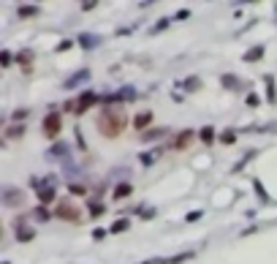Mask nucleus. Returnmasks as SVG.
Wrapping results in <instances>:
<instances>
[{"instance_id": "nucleus-18", "label": "nucleus", "mask_w": 277, "mask_h": 264, "mask_svg": "<svg viewBox=\"0 0 277 264\" xmlns=\"http://www.w3.org/2000/svg\"><path fill=\"white\" fill-rule=\"evenodd\" d=\"M114 95H117V104H123V101H131V98H134L136 90H134V88H123L120 93H114Z\"/></svg>"}, {"instance_id": "nucleus-1", "label": "nucleus", "mask_w": 277, "mask_h": 264, "mask_svg": "<svg viewBox=\"0 0 277 264\" xmlns=\"http://www.w3.org/2000/svg\"><path fill=\"white\" fill-rule=\"evenodd\" d=\"M95 128H98V134L106 136V139H117V136L123 134L125 128H128V117H125L123 109L109 106V109H103V112L98 114Z\"/></svg>"}, {"instance_id": "nucleus-30", "label": "nucleus", "mask_w": 277, "mask_h": 264, "mask_svg": "<svg viewBox=\"0 0 277 264\" xmlns=\"http://www.w3.org/2000/svg\"><path fill=\"white\" fill-rule=\"evenodd\" d=\"M258 104H261V98H258L256 93H250V95H247V106H258Z\"/></svg>"}, {"instance_id": "nucleus-23", "label": "nucleus", "mask_w": 277, "mask_h": 264, "mask_svg": "<svg viewBox=\"0 0 277 264\" xmlns=\"http://www.w3.org/2000/svg\"><path fill=\"white\" fill-rule=\"evenodd\" d=\"M138 161H141L144 166H152V161H155V153H141V156H138Z\"/></svg>"}, {"instance_id": "nucleus-9", "label": "nucleus", "mask_w": 277, "mask_h": 264, "mask_svg": "<svg viewBox=\"0 0 277 264\" xmlns=\"http://www.w3.org/2000/svg\"><path fill=\"white\" fill-rule=\"evenodd\" d=\"M131 193H134V185H131V182H120V185L114 188L112 196H114V199H128Z\"/></svg>"}, {"instance_id": "nucleus-12", "label": "nucleus", "mask_w": 277, "mask_h": 264, "mask_svg": "<svg viewBox=\"0 0 277 264\" xmlns=\"http://www.w3.org/2000/svg\"><path fill=\"white\" fill-rule=\"evenodd\" d=\"M261 57H264V44H258V47H250V49L245 52V60H247V63H256V60H261Z\"/></svg>"}, {"instance_id": "nucleus-19", "label": "nucleus", "mask_w": 277, "mask_h": 264, "mask_svg": "<svg viewBox=\"0 0 277 264\" xmlns=\"http://www.w3.org/2000/svg\"><path fill=\"white\" fill-rule=\"evenodd\" d=\"M264 79H267V95H269V101H272V104H275V101H277V90H275V77H264Z\"/></svg>"}, {"instance_id": "nucleus-20", "label": "nucleus", "mask_w": 277, "mask_h": 264, "mask_svg": "<svg viewBox=\"0 0 277 264\" xmlns=\"http://www.w3.org/2000/svg\"><path fill=\"white\" fill-rule=\"evenodd\" d=\"M19 63H25V68L33 63V52H30V49H25V52H19Z\"/></svg>"}, {"instance_id": "nucleus-6", "label": "nucleus", "mask_w": 277, "mask_h": 264, "mask_svg": "<svg viewBox=\"0 0 277 264\" xmlns=\"http://www.w3.org/2000/svg\"><path fill=\"white\" fill-rule=\"evenodd\" d=\"M3 202L8 204V207H19V204H25V193L14 191V188H5V191H3Z\"/></svg>"}, {"instance_id": "nucleus-33", "label": "nucleus", "mask_w": 277, "mask_h": 264, "mask_svg": "<svg viewBox=\"0 0 277 264\" xmlns=\"http://www.w3.org/2000/svg\"><path fill=\"white\" fill-rule=\"evenodd\" d=\"M68 47H71V41H60V44H57V52H66Z\"/></svg>"}, {"instance_id": "nucleus-26", "label": "nucleus", "mask_w": 277, "mask_h": 264, "mask_svg": "<svg viewBox=\"0 0 277 264\" xmlns=\"http://www.w3.org/2000/svg\"><path fill=\"white\" fill-rule=\"evenodd\" d=\"M234 139H236V134H234V131H226V134L220 136V142H223V145H234Z\"/></svg>"}, {"instance_id": "nucleus-21", "label": "nucleus", "mask_w": 277, "mask_h": 264, "mask_svg": "<svg viewBox=\"0 0 277 264\" xmlns=\"http://www.w3.org/2000/svg\"><path fill=\"white\" fill-rule=\"evenodd\" d=\"M201 88V82H199V77H190L188 82H185V90H199Z\"/></svg>"}, {"instance_id": "nucleus-5", "label": "nucleus", "mask_w": 277, "mask_h": 264, "mask_svg": "<svg viewBox=\"0 0 277 264\" xmlns=\"http://www.w3.org/2000/svg\"><path fill=\"white\" fill-rule=\"evenodd\" d=\"M25 134H27V125L25 123H8L3 128V139L5 142H16V139H22Z\"/></svg>"}, {"instance_id": "nucleus-17", "label": "nucleus", "mask_w": 277, "mask_h": 264, "mask_svg": "<svg viewBox=\"0 0 277 264\" xmlns=\"http://www.w3.org/2000/svg\"><path fill=\"white\" fill-rule=\"evenodd\" d=\"M163 134H166V128H152V131H144L141 139H144V142H152V139H160Z\"/></svg>"}, {"instance_id": "nucleus-25", "label": "nucleus", "mask_w": 277, "mask_h": 264, "mask_svg": "<svg viewBox=\"0 0 277 264\" xmlns=\"http://www.w3.org/2000/svg\"><path fill=\"white\" fill-rule=\"evenodd\" d=\"M79 44H82L84 49H90V47H95V44H98V38H87V36H82V38H79Z\"/></svg>"}, {"instance_id": "nucleus-27", "label": "nucleus", "mask_w": 277, "mask_h": 264, "mask_svg": "<svg viewBox=\"0 0 277 264\" xmlns=\"http://www.w3.org/2000/svg\"><path fill=\"white\" fill-rule=\"evenodd\" d=\"M11 117H14V123H22V120L27 117V109H16V112L11 114Z\"/></svg>"}, {"instance_id": "nucleus-16", "label": "nucleus", "mask_w": 277, "mask_h": 264, "mask_svg": "<svg viewBox=\"0 0 277 264\" xmlns=\"http://www.w3.org/2000/svg\"><path fill=\"white\" fill-rule=\"evenodd\" d=\"M38 11H41L38 5H19V16H22V19H30V16H36Z\"/></svg>"}, {"instance_id": "nucleus-28", "label": "nucleus", "mask_w": 277, "mask_h": 264, "mask_svg": "<svg viewBox=\"0 0 277 264\" xmlns=\"http://www.w3.org/2000/svg\"><path fill=\"white\" fill-rule=\"evenodd\" d=\"M49 156H68V147L57 145V147H52V150H49Z\"/></svg>"}, {"instance_id": "nucleus-36", "label": "nucleus", "mask_w": 277, "mask_h": 264, "mask_svg": "<svg viewBox=\"0 0 277 264\" xmlns=\"http://www.w3.org/2000/svg\"><path fill=\"white\" fill-rule=\"evenodd\" d=\"M199 218H201L199 210H196V212H188V221H199Z\"/></svg>"}, {"instance_id": "nucleus-8", "label": "nucleus", "mask_w": 277, "mask_h": 264, "mask_svg": "<svg viewBox=\"0 0 277 264\" xmlns=\"http://www.w3.org/2000/svg\"><path fill=\"white\" fill-rule=\"evenodd\" d=\"M152 112H149V109H144V112H138L136 114V117H134V128H138V131H144V128H147V125L149 123H152Z\"/></svg>"}, {"instance_id": "nucleus-32", "label": "nucleus", "mask_w": 277, "mask_h": 264, "mask_svg": "<svg viewBox=\"0 0 277 264\" xmlns=\"http://www.w3.org/2000/svg\"><path fill=\"white\" fill-rule=\"evenodd\" d=\"M223 85H226V88H236V82H234V77H231V74L223 77Z\"/></svg>"}, {"instance_id": "nucleus-22", "label": "nucleus", "mask_w": 277, "mask_h": 264, "mask_svg": "<svg viewBox=\"0 0 277 264\" xmlns=\"http://www.w3.org/2000/svg\"><path fill=\"white\" fill-rule=\"evenodd\" d=\"M11 60H14V55H11L8 49H3V52H0V63H3V68L11 66Z\"/></svg>"}, {"instance_id": "nucleus-15", "label": "nucleus", "mask_w": 277, "mask_h": 264, "mask_svg": "<svg viewBox=\"0 0 277 264\" xmlns=\"http://www.w3.org/2000/svg\"><path fill=\"white\" fill-rule=\"evenodd\" d=\"M128 229H131V221H128V218H120L109 232H112V234H123V232H128Z\"/></svg>"}, {"instance_id": "nucleus-11", "label": "nucleus", "mask_w": 277, "mask_h": 264, "mask_svg": "<svg viewBox=\"0 0 277 264\" xmlns=\"http://www.w3.org/2000/svg\"><path fill=\"white\" fill-rule=\"evenodd\" d=\"M38 199H41V204L46 207V204L55 199V188H52V185H41V188H38Z\"/></svg>"}, {"instance_id": "nucleus-29", "label": "nucleus", "mask_w": 277, "mask_h": 264, "mask_svg": "<svg viewBox=\"0 0 277 264\" xmlns=\"http://www.w3.org/2000/svg\"><path fill=\"white\" fill-rule=\"evenodd\" d=\"M90 215H92V218L103 215V204H92V207H90Z\"/></svg>"}, {"instance_id": "nucleus-10", "label": "nucleus", "mask_w": 277, "mask_h": 264, "mask_svg": "<svg viewBox=\"0 0 277 264\" xmlns=\"http://www.w3.org/2000/svg\"><path fill=\"white\" fill-rule=\"evenodd\" d=\"M199 139L204 142V145H215V128H212V125H204V128L199 131Z\"/></svg>"}, {"instance_id": "nucleus-3", "label": "nucleus", "mask_w": 277, "mask_h": 264, "mask_svg": "<svg viewBox=\"0 0 277 264\" xmlns=\"http://www.w3.org/2000/svg\"><path fill=\"white\" fill-rule=\"evenodd\" d=\"M60 128H63V117H60L57 112H52V114H46V117H44L41 131H44L46 139H55V136L60 134Z\"/></svg>"}, {"instance_id": "nucleus-2", "label": "nucleus", "mask_w": 277, "mask_h": 264, "mask_svg": "<svg viewBox=\"0 0 277 264\" xmlns=\"http://www.w3.org/2000/svg\"><path fill=\"white\" fill-rule=\"evenodd\" d=\"M55 218L76 223L79 218H82V210H79V204L71 202V199H60V202H57V207H55Z\"/></svg>"}, {"instance_id": "nucleus-14", "label": "nucleus", "mask_w": 277, "mask_h": 264, "mask_svg": "<svg viewBox=\"0 0 277 264\" xmlns=\"http://www.w3.org/2000/svg\"><path fill=\"white\" fill-rule=\"evenodd\" d=\"M33 237H36V232H33V229H22V226H16V240H19V243H30Z\"/></svg>"}, {"instance_id": "nucleus-35", "label": "nucleus", "mask_w": 277, "mask_h": 264, "mask_svg": "<svg viewBox=\"0 0 277 264\" xmlns=\"http://www.w3.org/2000/svg\"><path fill=\"white\" fill-rule=\"evenodd\" d=\"M106 232H109V229H95V240H103V237H106Z\"/></svg>"}, {"instance_id": "nucleus-4", "label": "nucleus", "mask_w": 277, "mask_h": 264, "mask_svg": "<svg viewBox=\"0 0 277 264\" xmlns=\"http://www.w3.org/2000/svg\"><path fill=\"white\" fill-rule=\"evenodd\" d=\"M193 139H196V134H193L190 128H185V131H180V134H177L166 147H169V150H177V153H180V150H188V145H190Z\"/></svg>"}, {"instance_id": "nucleus-13", "label": "nucleus", "mask_w": 277, "mask_h": 264, "mask_svg": "<svg viewBox=\"0 0 277 264\" xmlns=\"http://www.w3.org/2000/svg\"><path fill=\"white\" fill-rule=\"evenodd\" d=\"M84 79H90V71H79V74H73V77L66 82V88L71 90V88H76V85H82Z\"/></svg>"}, {"instance_id": "nucleus-31", "label": "nucleus", "mask_w": 277, "mask_h": 264, "mask_svg": "<svg viewBox=\"0 0 277 264\" xmlns=\"http://www.w3.org/2000/svg\"><path fill=\"white\" fill-rule=\"evenodd\" d=\"M71 191H73V193H79V196H84V193H87V188H84V185H79V182H73V185H71Z\"/></svg>"}, {"instance_id": "nucleus-24", "label": "nucleus", "mask_w": 277, "mask_h": 264, "mask_svg": "<svg viewBox=\"0 0 277 264\" xmlns=\"http://www.w3.org/2000/svg\"><path fill=\"white\" fill-rule=\"evenodd\" d=\"M49 215H52V212L46 210L44 204H41V207H36V218H38V221H46V218H49Z\"/></svg>"}, {"instance_id": "nucleus-7", "label": "nucleus", "mask_w": 277, "mask_h": 264, "mask_svg": "<svg viewBox=\"0 0 277 264\" xmlns=\"http://www.w3.org/2000/svg\"><path fill=\"white\" fill-rule=\"evenodd\" d=\"M95 101H98L95 93H82V95L76 98V114H84L92 104H95Z\"/></svg>"}, {"instance_id": "nucleus-34", "label": "nucleus", "mask_w": 277, "mask_h": 264, "mask_svg": "<svg viewBox=\"0 0 277 264\" xmlns=\"http://www.w3.org/2000/svg\"><path fill=\"white\" fill-rule=\"evenodd\" d=\"M166 25H169V19H160V22H158V25H155V30H152V33H158V30H163V27H166Z\"/></svg>"}]
</instances>
